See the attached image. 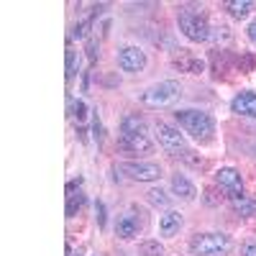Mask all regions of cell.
Instances as JSON below:
<instances>
[{
	"mask_svg": "<svg viewBox=\"0 0 256 256\" xmlns=\"http://www.w3.org/2000/svg\"><path fill=\"white\" fill-rule=\"evenodd\" d=\"M177 123L184 128V131L198 138L200 144H210L212 141V134H216V120H212L208 113H200V110H177L174 113Z\"/></svg>",
	"mask_w": 256,
	"mask_h": 256,
	"instance_id": "6da1fadb",
	"label": "cell"
},
{
	"mask_svg": "<svg viewBox=\"0 0 256 256\" xmlns=\"http://www.w3.org/2000/svg\"><path fill=\"white\" fill-rule=\"evenodd\" d=\"M233 241L226 233H198L190 241V251L195 256H226Z\"/></svg>",
	"mask_w": 256,
	"mask_h": 256,
	"instance_id": "7a4b0ae2",
	"label": "cell"
},
{
	"mask_svg": "<svg viewBox=\"0 0 256 256\" xmlns=\"http://www.w3.org/2000/svg\"><path fill=\"white\" fill-rule=\"evenodd\" d=\"M177 24H180V31L190 41H208L210 38L208 18L200 10H195V8H180L177 10Z\"/></svg>",
	"mask_w": 256,
	"mask_h": 256,
	"instance_id": "3957f363",
	"label": "cell"
},
{
	"mask_svg": "<svg viewBox=\"0 0 256 256\" xmlns=\"http://www.w3.org/2000/svg\"><path fill=\"white\" fill-rule=\"evenodd\" d=\"M180 84L174 80H166V82H159L154 88H148L144 95H141V102L148 105V108H164V105H172L177 98H180Z\"/></svg>",
	"mask_w": 256,
	"mask_h": 256,
	"instance_id": "277c9868",
	"label": "cell"
},
{
	"mask_svg": "<svg viewBox=\"0 0 256 256\" xmlns=\"http://www.w3.org/2000/svg\"><path fill=\"white\" fill-rule=\"evenodd\" d=\"M120 172L138 182H154L162 177V166L154 162H126L120 164Z\"/></svg>",
	"mask_w": 256,
	"mask_h": 256,
	"instance_id": "5b68a950",
	"label": "cell"
},
{
	"mask_svg": "<svg viewBox=\"0 0 256 256\" xmlns=\"http://www.w3.org/2000/svg\"><path fill=\"white\" fill-rule=\"evenodd\" d=\"M156 138H159V144L166 148V152H172V154H180V152L184 154L187 152L184 148V136L169 123H156Z\"/></svg>",
	"mask_w": 256,
	"mask_h": 256,
	"instance_id": "8992f818",
	"label": "cell"
},
{
	"mask_svg": "<svg viewBox=\"0 0 256 256\" xmlns=\"http://www.w3.org/2000/svg\"><path fill=\"white\" fill-rule=\"evenodd\" d=\"M216 180H218L220 190H226V195H228L230 200L244 195V182H241V174L236 172V169H230V166L220 169V172L216 174Z\"/></svg>",
	"mask_w": 256,
	"mask_h": 256,
	"instance_id": "52a82bcc",
	"label": "cell"
},
{
	"mask_svg": "<svg viewBox=\"0 0 256 256\" xmlns=\"http://www.w3.org/2000/svg\"><path fill=\"white\" fill-rule=\"evenodd\" d=\"M118 67L123 72H141L146 67V54L138 46H126L118 54Z\"/></svg>",
	"mask_w": 256,
	"mask_h": 256,
	"instance_id": "ba28073f",
	"label": "cell"
},
{
	"mask_svg": "<svg viewBox=\"0 0 256 256\" xmlns=\"http://www.w3.org/2000/svg\"><path fill=\"white\" fill-rule=\"evenodd\" d=\"M118 146L123 148L126 154H148L152 152V141H148L146 134H123L120 131Z\"/></svg>",
	"mask_w": 256,
	"mask_h": 256,
	"instance_id": "9c48e42d",
	"label": "cell"
},
{
	"mask_svg": "<svg viewBox=\"0 0 256 256\" xmlns=\"http://www.w3.org/2000/svg\"><path fill=\"white\" fill-rule=\"evenodd\" d=\"M172 67L180 70V72H187V74H200L205 70V62L200 56H195L187 49H180L174 56H172Z\"/></svg>",
	"mask_w": 256,
	"mask_h": 256,
	"instance_id": "30bf717a",
	"label": "cell"
},
{
	"mask_svg": "<svg viewBox=\"0 0 256 256\" xmlns=\"http://www.w3.org/2000/svg\"><path fill=\"white\" fill-rule=\"evenodd\" d=\"M141 228H144V223L134 216V212H126V216H120V218H118V223H116V236H118V238H123V241L136 238L138 233H141Z\"/></svg>",
	"mask_w": 256,
	"mask_h": 256,
	"instance_id": "8fae6325",
	"label": "cell"
},
{
	"mask_svg": "<svg viewBox=\"0 0 256 256\" xmlns=\"http://www.w3.org/2000/svg\"><path fill=\"white\" fill-rule=\"evenodd\" d=\"M230 108H233V113H238V116L256 118V95L254 92L236 95V98H233V102H230Z\"/></svg>",
	"mask_w": 256,
	"mask_h": 256,
	"instance_id": "7c38bea8",
	"label": "cell"
},
{
	"mask_svg": "<svg viewBox=\"0 0 256 256\" xmlns=\"http://www.w3.org/2000/svg\"><path fill=\"white\" fill-rule=\"evenodd\" d=\"M180 226H182V212L166 210L164 216H162V220H159V233H162V236H166V238H172L174 233L180 230Z\"/></svg>",
	"mask_w": 256,
	"mask_h": 256,
	"instance_id": "4fadbf2b",
	"label": "cell"
},
{
	"mask_svg": "<svg viewBox=\"0 0 256 256\" xmlns=\"http://www.w3.org/2000/svg\"><path fill=\"white\" fill-rule=\"evenodd\" d=\"M172 190H174V195L182 198V200H195V195H198L195 184H192L187 177H182V174H174L172 177Z\"/></svg>",
	"mask_w": 256,
	"mask_h": 256,
	"instance_id": "5bb4252c",
	"label": "cell"
},
{
	"mask_svg": "<svg viewBox=\"0 0 256 256\" xmlns=\"http://www.w3.org/2000/svg\"><path fill=\"white\" fill-rule=\"evenodd\" d=\"M230 202H233V210H236L241 218H256V200L241 195V198H233Z\"/></svg>",
	"mask_w": 256,
	"mask_h": 256,
	"instance_id": "9a60e30c",
	"label": "cell"
},
{
	"mask_svg": "<svg viewBox=\"0 0 256 256\" xmlns=\"http://www.w3.org/2000/svg\"><path fill=\"white\" fill-rule=\"evenodd\" d=\"M226 10L233 18H246L254 10V3H251V0H230V3H226Z\"/></svg>",
	"mask_w": 256,
	"mask_h": 256,
	"instance_id": "2e32d148",
	"label": "cell"
},
{
	"mask_svg": "<svg viewBox=\"0 0 256 256\" xmlns=\"http://www.w3.org/2000/svg\"><path fill=\"white\" fill-rule=\"evenodd\" d=\"M123 134H146V123L138 116H126L123 118Z\"/></svg>",
	"mask_w": 256,
	"mask_h": 256,
	"instance_id": "e0dca14e",
	"label": "cell"
},
{
	"mask_svg": "<svg viewBox=\"0 0 256 256\" xmlns=\"http://www.w3.org/2000/svg\"><path fill=\"white\" fill-rule=\"evenodd\" d=\"M138 254L141 256H164V246L159 241H144L138 246Z\"/></svg>",
	"mask_w": 256,
	"mask_h": 256,
	"instance_id": "ac0fdd59",
	"label": "cell"
},
{
	"mask_svg": "<svg viewBox=\"0 0 256 256\" xmlns=\"http://www.w3.org/2000/svg\"><path fill=\"white\" fill-rule=\"evenodd\" d=\"M146 198H148V202H152V205H156V208H166L169 205V198H166V192L164 190H148L146 192Z\"/></svg>",
	"mask_w": 256,
	"mask_h": 256,
	"instance_id": "d6986e66",
	"label": "cell"
},
{
	"mask_svg": "<svg viewBox=\"0 0 256 256\" xmlns=\"http://www.w3.org/2000/svg\"><path fill=\"white\" fill-rule=\"evenodd\" d=\"M82 205H84V195H80V192H77V195H70L67 198V218H74Z\"/></svg>",
	"mask_w": 256,
	"mask_h": 256,
	"instance_id": "ffe728a7",
	"label": "cell"
},
{
	"mask_svg": "<svg viewBox=\"0 0 256 256\" xmlns=\"http://www.w3.org/2000/svg\"><path fill=\"white\" fill-rule=\"evenodd\" d=\"M77 74V52L67 49V80H72Z\"/></svg>",
	"mask_w": 256,
	"mask_h": 256,
	"instance_id": "44dd1931",
	"label": "cell"
},
{
	"mask_svg": "<svg viewBox=\"0 0 256 256\" xmlns=\"http://www.w3.org/2000/svg\"><path fill=\"white\" fill-rule=\"evenodd\" d=\"M72 116L77 120H84V116H88V105H84L82 100H72Z\"/></svg>",
	"mask_w": 256,
	"mask_h": 256,
	"instance_id": "7402d4cb",
	"label": "cell"
},
{
	"mask_svg": "<svg viewBox=\"0 0 256 256\" xmlns=\"http://www.w3.org/2000/svg\"><path fill=\"white\" fill-rule=\"evenodd\" d=\"M210 36H216L218 41H223V44H230V31L226 28V26H220V28H212V34Z\"/></svg>",
	"mask_w": 256,
	"mask_h": 256,
	"instance_id": "603a6c76",
	"label": "cell"
},
{
	"mask_svg": "<svg viewBox=\"0 0 256 256\" xmlns=\"http://www.w3.org/2000/svg\"><path fill=\"white\" fill-rule=\"evenodd\" d=\"M88 28H90V20H82L80 26H74L72 36H77V38H84V36H88Z\"/></svg>",
	"mask_w": 256,
	"mask_h": 256,
	"instance_id": "cb8c5ba5",
	"label": "cell"
},
{
	"mask_svg": "<svg viewBox=\"0 0 256 256\" xmlns=\"http://www.w3.org/2000/svg\"><path fill=\"white\" fill-rule=\"evenodd\" d=\"M88 59H90V64H95V59H98V41L95 38L88 41Z\"/></svg>",
	"mask_w": 256,
	"mask_h": 256,
	"instance_id": "d4e9b609",
	"label": "cell"
},
{
	"mask_svg": "<svg viewBox=\"0 0 256 256\" xmlns=\"http://www.w3.org/2000/svg\"><path fill=\"white\" fill-rule=\"evenodd\" d=\"M241 256H256V244H254V241L244 244V246H241Z\"/></svg>",
	"mask_w": 256,
	"mask_h": 256,
	"instance_id": "484cf974",
	"label": "cell"
},
{
	"mask_svg": "<svg viewBox=\"0 0 256 256\" xmlns=\"http://www.w3.org/2000/svg\"><path fill=\"white\" fill-rule=\"evenodd\" d=\"M95 212H98V226L102 228V226H105V205L98 202V205H95Z\"/></svg>",
	"mask_w": 256,
	"mask_h": 256,
	"instance_id": "4316f807",
	"label": "cell"
},
{
	"mask_svg": "<svg viewBox=\"0 0 256 256\" xmlns=\"http://www.w3.org/2000/svg\"><path fill=\"white\" fill-rule=\"evenodd\" d=\"M246 34H248V38H251V44H256V18L248 24V28H246Z\"/></svg>",
	"mask_w": 256,
	"mask_h": 256,
	"instance_id": "83f0119b",
	"label": "cell"
},
{
	"mask_svg": "<svg viewBox=\"0 0 256 256\" xmlns=\"http://www.w3.org/2000/svg\"><path fill=\"white\" fill-rule=\"evenodd\" d=\"M254 154H256V146H254Z\"/></svg>",
	"mask_w": 256,
	"mask_h": 256,
	"instance_id": "f1b7e54d",
	"label": "cell"
}]
</instances>
